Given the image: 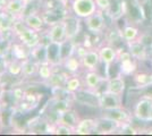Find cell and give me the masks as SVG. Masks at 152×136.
Wrapping results in <instances>:
<instances>
[{
	"label": "cell",
	"instance_id": "obj_15",
	"mask_svg": "<svg viewBox=\"0 0 152 136\" xmlns=\"http://www.w3.org/2000/svg\"><path fill=\"white\" fill-rule=\"evenodd\" d=\"M48 36H49L50 41H53V42H63L65 40H67L66 27H65L63 18L50 26V30L48 32Z\"/></svg>",
	"mask_w": 152,
	"mask_h": 136
},
{
	"label": "cell",
	"instance_id": "obj_9",
	"mask_svg": "<svg viewBox=\"0 0 152 136\" xmlns=\"http://www.w3.org/2000/svg\"><path fill=\"white\" fill-rule=\"evenodd\" d=\"M121 127V124L116 123L114 120L101 116L100 118L95 119L94 132L98 134H114L118 133V129Z\"/></svg>",
	"mask_w": 152,
	"mask_h": 136
},
{
	"label": "cell",
	"instance_id": "obj_2",
	"mask_svg": "<svg viewBox=\"0 0 152 136\" xmlns=\"http://www.w3.org/2000/svg\"><path fill=\"white\" fill-rule=\"evenodd\" d=\"M133 116L141 121H152V97L144 95L140 97L133 110Z\"/></svg>",
	"mask_w": 152,
	"mask_h": 136
},
{
	"label": "cell",
	"instance_id": "obj_41",
	"mask_svg": "<svg viewBox=\"0 0 152 136\" xmlns=\"http://www.w3.org/2000/svg\"><path fill=\"white\" fill-rule=\"evenodd\" d=\"M151 64H152V56H151Z\"/></svg>",
	"mask_w": 152,
	"mask_h": 136
},
{
	"label": "cell",
	"instance_id": "obj_33",
	"mask_svg": "<svg viewBox=\"0 0 152 136\" xmlns=\"http://www.w3.org/2000/svg\"><path fill=\"white\" fill-rule=\"evenodd\" d=\"M118 133L119 134H127V135H136L137 130L132 126V123H125L121 125Z\"/></svg>",
	"mask_w": 152,
	"mask_h": 136
},
{
	"label": "cell",
	"instance_id": "obj_37",
	"mask_svg": "<svg viewBox=\"0 0 152 136\" xmlns=\"http://www.w3.org/2000/svg\"><path fill=\"white\" fill-rule=\"evenodd\" d=\"M146 134H149V135H152V128H149V129L146 130Z\"/></svg>",
	"mask_w": 152,
	"mask_h": 136
},
{
	"label": "cell",
	"instance_id": "obj_5",
	"mask_svg": "<svg viewBox=\"0 0 152 136\" xmlns=\"http://www.w3.org/2000/svg\"><path fill=\"white\" fill-rule=\"evenodd\" d=\"M98 51H99V55H100L101 63L106 67V78H109V68L114 63H116L118 60V52H119V50H117L111 44H106L99 47Z\"/></svg>",
	"mask_w": 152,
	"mask_h": 136
},
{
	"label": "cell",
	"instance_id": "obj_40",
	"mask_svg": "<svg viewBox=\"0 0 152 136\" xmlns=\"http://www.w3.org/2000/svg\"><path fill=\"white\" fill-rule=\"evenodd\" d=\"M0 127H1V116H0Z\"/></svg>",
	"mask_w": 152,
	"mask_h": 136
},
{
	"label": "cell",
	"instance_id": "obj_11",
	"mask_svg": "<svg viewBox=\"0 0 152 136\" xmlns=\"http://www.w3.org/2000/svg\"><path fill=\"white\" fill-rule=\"evenodd\" d=\"M63 20L66 27L67 40H74L81 30V18L74 14H72V15H66L65 17H63Z\"/></svg>",
	"mask_w": 152,
	"mask_h": 136
},
{
	"label": "cell",
	"instance_id": "obj_19",
	"mask_svg": "<svg viewBox=\"0 0 152 136\" xmlns=\"http://www.w3.org/2000/svg\"><path fill=\"white\" fill-rule=\"evenodd\" d=\"M80 120H81V118L78 117L77 112L74 109L70 108V109L66 110L59 116L58 124H64V125H66V126H68V127L75 130V128L77 127L78 123H80Z\"/></svg>",
	"mask_w": 152,
	"mask_h": 136
},
{
	"label": "cell",
	"instance_id": "obj_21",
	"mask_svg": "<svg viewBox=\"0 0 152 136\" xmlns=\"http://www.w3.org/2000/svg\"><path fill=\"white\" fill-rule=\"evenodd\" d=\"M70 76V74L66 73H57V71H53L51 77L47 81V83L50 85L52 89H65L66 86V82L68 77Z\"/></svg>",
	"mask_w": 152,
	"mask_h": 136
},
{
	"label": "cell",
	"instance_id": "obj_13",
	"mask_svg": "<svg viewBox=\"0 0 152 136\" xmlns=\"http://www.w3.org/2000/svg\"><path fill=\"white\" fill-rule=\"evenodd\" d=\"M47 56H48V63L53 67L61 65V42H53L50 41L47 44Z\"/></svg>",
	"mask_w": 152,
	"mask_h": 136
},
{
	"label": "cell",
	"instance_id": "obj_25",
	"mask_svg": "<svg viewBox=\"0 0 152 136\" xmlns=\"http://www.w3.org/2000/svg\"><path fill=\"white\" fill-rule=\"evenodd\" d=\"M31 50V58L38 61L39 64L48 63V56H47V44L40 42L37 47L30 49Z\"/></svg>",
	"mask_w": 152,
	"mask_h": 136
},
{
	"label": "cell",
	"instance_id": "obj_30",
	"mask_svg": "<svg viewBox=\"0 0 152 136\" xmlns=\"http://www.w3.org/2000/svg\"><path fill=\"white\" fill-rule=\"evenodd\" d=\"M135 61H136L135 59H129V60L121 63V71L124 76H133L136 73L137 66Z\"/></svg>",
	"mask_w": 152,
	"mask_h": 136
},
{
	"label": "cell",
	"instance_id": "obj_12",
	"mask_svg": "<svg viewBox=\"0 0 152 136\" xmlns=\"http://www.w3.org/2000/svg\"><path fill=\"white\" fill-rule=\"evenodd\" d=\"M80 59L83 68L86 71H95L99 64L101 63L98 49H89Z\"/></svg>",
	"mask_w": 152,
	"mask_h": 136
},
{
	"label": "cell",
	"instance_id": "obj_6",
	"mask_svg": "<svg viewBox=\"0 0 152 136\" xmlns=\"http://www.w3.org/2000/svg\"><path fill=\"white\" fill-rule=\"evenodd\" d=\"M41 36H42L41 32H38V31H35L33 28H30L27 26L16 35V38L18 39L19 42L23 43L24 45H26L28 49H32V48L37 47L41 42Z\"/></svg>",
	"mask_w": 152,
	"mask_h": 136
},
{
	"label": "cell",
	"instance_id": "obj_31",
	"mask_svg": "<svg viewBox=\"0 0 152 136\" xmlns=\"http://www.w3.org/2000/svg\"><path fill=\"white\" fill-rule=\"evenodd\" d=\"M52 73H53V66L50 65L49 63H45V64H40L39 65L38 76L40 79L47 82L51 77Z\"/></svg>",
	"mask_w": 152,
	"mask_h": 136
},
{
	"label": "cell",
	"instance_id": "obj_20",
	"mask_svg": "<svg viewBox=\"0 0 152 136\" xmlns=\"http://www.w3.org/2000/svg\"><path fill=\"white\" fill-rule=\"evenodd\" d=\"M61 66L64 67V69L67 71L68 74H70V75L77 74L78 71H81V68H83L81 59L78 58L77 56H74V55L65 59L61 63Z\"/></svg>",
	"mask_w": 152,
	"mask_h": 136
},
{
	"label": "cell",
	"instance_id": "obj_7",
	"mask_svg": "<svg viewBox=\"0 0 152 136\" xmlns=\"http://www.w3.org/2000/svg\"><path fill=\"white\" fill-rule=\"evenodd\" d=\"M102 116L109 118L111 120H114L118 124H125V123H132L134 116L128 112V111L124 108H115V109H108V110H102Z\"/></svg>",
	"mask_w": 152,
	"mask_h": 136
},
{
	"label": "cell",
	"instance_id": "obj_29",
	"mask_svg": "<svg viewBox=\"0 0 152 136\" xmlns=\"http://www.w3.org/2000/svg\"><path fill=\"white\" fill-rule=\"evenodd\" d=\"M22 71H23V65L22 61L17 59H12L10 61H8L6 67V71L13 77H19L22 76Z\"/></svg>",
	"mask_w": 152,
	"mask_h": 136
},
{
	"label": "cell",
	"instance_id": "obj_26",
	"mask_svg": "<svg viewBox=\"0 0 152 136\" xmlns=\"http://www.w3.org/2000/svg\"><path fill=\"white\" fill-rule=\"evenodd\" d=\"M133 81L135 85L140 89L151 86L152 74H149V73H135L133 75Z\"/></svg>",
	"mask_w": 152,
	"mask_h": 136
},
{
	"label": "cell",
	"instance_id": "obj_4",
	"mask_svg": "<svg viewBox=\"0 0 152 136\" xmlns=\"http://www.w3.org/2000/svg\"><path fill=\"white\" fill-rule=\"evenodd\" d=\"M84 24L90 33H93V34L102 33L106 30V18H104L103 12L96 10L91 16L84 18Z\"/></svg>",
	"mask_w": 152,
	"mask_h": 136
},
{
	"label": "cell",
	"instance_id": "obj_23",
	"mask_svg": "<svg viewBox=\"0 0 152 136\" xmlns=\"http://www.w3.org/2000/svg\"><path fill=\"white\" fill-rule=\"evenodd\" d=\"M10 53L13 56V59H17V60H25V59L31 57V50L24 45L23 43H13L12 49H10Z\"/></svg>",
	"mask_w": 152,
	"mask_h": 136
},
{
	"label": "cell",
	"instance_id": "obj_24",
	"mask_svg": "<svg viewBox=\"0 0 152 136\" xmlns=\"http://www.w3.org/2000/svg\"><path fill=\"white\" fill-rule=\"evenodd\" d=\"M22 65H23V71H22V76L24 77H32V76H35L38 75L39 71V64L38 61H35L34 59L30 58L25 59L22 61Z\"/></svg>",
	"mask_w": 152,
	"mask_h": 136
},
{
	"label": "cell",
	"instance_id": "obj_17",
	"mask_svg": "<svg viewBox=\"0 0 152 136\" xmlns=\"http://www.w3.org/2000/svg\"><path fill=\"white\" fill-rule=\"evenodd\" d=\"M27 4L28 2H24L20 0H8L4 6V10L16 17H23Z\"/></svg>",
	"mask_w": 152,
	"mask_h": 136
},
{
	"label": "cell",
	"instance_id": "obj_14",
	"mask_svg": "<svg viewBox=\"0 0 152 136\" xmlns=\"http://www.w3.org/2000/svg\"><path fill=\"white\" fill-rule=\"evenodd\" d=\"M84 87L92 91H99L101 87L102 83L104 82V77L95 71H86L84 74Z\"/></svg>",
	"mask_w": 152,
	"mask_h": 136
},
{
	"label": "cell",
	"instance_id": "obj_8",
	"mask_svg": "<svg viewBox=\"0 0 152 136\" xmlns=\"http://www.w3.org/2000/svg\"><path fill=\"white\" fill-rule=\"evenodd\" d=\"M123 107V99L121 95L115 94L108 91H102L100 93V109L108 110Z\"/></svg>",
	"mask_w": 152,
	"mask_h": 136
},
{
	"label": "cell",
	"instance_id": "obj_28",
	"mask_svg": "<svg viewBox=\"0 0 152 136\" xmlns=\"http://www.w3.org/2000/svg\"><path fill=\"white\" fill-rule=\"evenodd\" d=\"M82 87H84L82 83V79H81L80 76H77V74L70 75L68 79H67V82H66V86H65V89L68 91L70 94H73L74 92L78 91Z\"/></svg>",
	"mask_w": 152,
	"mask_h": 136
},
{
	"label": "cell",
	"instance_id": "obj_32",
	"mask_svg": "<svg viewBox=\"0 0 152 136\" xmlns=\"http://www.w3.org/2000/svg\"><path fill=\"white\" fill-rule=\"evenodd\" d=\"M52 109L57 116H60L63 112L70 109V102L67 99H57L55 101V104L52 105Z\"/></svg>",
	"mask_w": 152,
	"mask_h": 136
},
{
	"label": "cell",
	"instance_id": "obj_35",
	"mask_svg": "<svg viewBox=\"0 0 152 136\" xmlns=\"http://www.w3.org/2000/svg\"><path fill=\"white\" fill-rule=\"evenodd\" d=\"M95 4L98 7V10L107 13L111 6V0H95Z\"/></svg>",
	"mask_w": 152,
	"mask_h": 136
},
{
	"label": "cell",
	"instance_id": "obj_22",
	"mask_svg": "<svg viewBox=\"0 0 152 136\" xmlns=\"http://www.w3.org/2000/svg\"><path fill=\"white\" fill-rule=\"evenodd\" d=\"M95 119L92 118H83L80 120V123L75 128L74 133L77 135H89L92 132H94Z\"/></svg>",
	"mask_w": 152,
	"mask_h": 136
},
{
	"label": "cell",
	"instance_id": "obj_36",
	"mask_svg": "<svg viewBox=\"0 0 152 136\" xmlns=\"http://www.w3.org/2000/svg\"><path fill=\"white\" fill-rule=\"evenodd\" d=\"M2 110H4V104H2L1 100H0V116L2 115Z\"/></svg>",
	"mask_w": 152,
	"mask_h": 136
},
{
	"label": "cell",
	"instance_id": "obj_39",
	"mask_svg": "<svg viewBox=\"0 0 152 136\" xmlns=\"http://www.w3.org/2000/svg\"><path fill=\"white\" fill-rule=\"evenodd\" d=\"M20 1H24V2H30V1H32V0H20Z\"/></svg>",
	"mask_w": 152,
	"mask_h": 136
},
{
	"label": "cell",
	"instance_id": "obj_3",
	"mask_svg": "<svg viewBox=\"0 0 152 136\" xmlns=\"http://www.w3.org/2000/svg\"><path fill=\"white\" fill-rule=\"evenodd\" d=\"M70 9L80 18H86L98 10L95 0H72Z\"/></svg>",
	"mask_w": 152,
	"mask_h": 136
},
{
	"label": "cell",
	"instance_id": "obj_38",
	"mask_svg": "<svg viewBox=\"0 0 152 136\" xmlns=\"http://www.w3.org/2000/svg\"><path fill=\"white\" fill-rule=\"evenodd\" d=\"M2 99V89H1V85H0V100Z\"/></svg>",
	"mask_w": 152,
	"mask_h": 136
},
{
	"label": "cell",
	"instance_id": "obj_27",
	"mask_svg": "<svg viewBox=\"0 0 152 136\" xmlns=\"http://www.w3.org/2000/svg\"><path fill=\"white\" fill-rule=\"evenodd\" d=\"M121 38L125 41V43L134 41V40H137L140 38L139 27L134 25H126L121 30Z\"/></svg>",
	"mask_w": 152,
	"mask_h": 136
},
{
	"label": "cell",
	"instance_id": "obj_34",
	"mask_svg": "<svg viewBox=\"0 0 152 136\" xmlns=\"http://www.w3.org/2000/svg\"><path fill=\"white\" fill-rule=\"evenodd\" d=\"M55 134L57 135H72L74 134V129L64 124H58L57 127L55 128Z\"/></svg>",
	"mask_w": 152,
	"mask_h": 136
},
{
	"label": "cell",
	"instance_id": "obj_1",
	"mask_svg": "<svg viewBox=\"0 0 152 136\" xmlns=\"http://www.w3.org/2000/svg\"><path fill=\"white\" fill-rule=\"evenodd\" d=\"M72 100L81 105H85L89 108L98 109L100 108V92L92 91L86 87L80 89L72 94Z\"/></svg>",
	"mask_w": 152,
	"mask_h": 136
},
{
	"label": "cell",
	"instance_id": "obj_18",
	"mask_svg": "<svg viewBox=\"0 0 152 136\" xmlns=\"http://www.w3.org/2000/svg\"><path fill=\"white\" fill-rule=\"evenodd\" d=\"M125 79L121 76H116V77H109L107 78V83H106V89L104 90L108 92H111L118 95H123L125 92Z\"/></svg>",
	"mask_w": 152,
	"mask_h": 136
},
{
	"label": "cell",
	"instance_id": "obj_10",
	"mask_svg": "<svg viewBox=\"0 0 152 136\" xmlns=\"http://www.w3.org/2000/svg\"><path fill=\"white\" fill-rule=\"evenodd\" d=\"M126 45L127 50L136 61H145L148 59V47L139 39L131 42H126Z\"/></svg>",
	"mask_w": 152,
	"mask_h": 136
},
{
	"label": "cell",
	"instance_id": "obj_16",
	"mask_svg": "<svg viewBox=\"0 0 152 136\" xmlns=\"http://www.w3.org/2000/svg\"><path fill=\"white\" fill-rule=\"evenodd\" d=\"M22 18H23V20H24V23L26 24L27 27L33 28V30H35L38 32H41L43 30L45 25L47 24L43 16L39 15L37 13H27Z\"/></svg>",
	"mask_w": 152,
	"mask_h": 136
}]
</instances>
